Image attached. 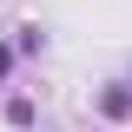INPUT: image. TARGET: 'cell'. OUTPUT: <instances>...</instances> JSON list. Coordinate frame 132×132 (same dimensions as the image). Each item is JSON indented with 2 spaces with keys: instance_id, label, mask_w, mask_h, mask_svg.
<instances>
[{
  "instance_id": "3",
  "label": "cell",
  "mask_w": 132,
  "mask_h": 132,
  "mask_svg": "<svg viewBox=\"0 0 132 132\" xmlns=\"http://www.w3.org/2000/svg\"><path fill=\"white\" fill-rule=\"evenodd\" d=\"M13 60H20V46H13V40H0V86H7V73H13Z\"/></svg>"
},
{
  "instance_id": "4",
  "label": "cell",
  "mask_w": 132,
  "mask_h": 132,
  "mask_svg": "<svg viewBox=\"0 0 132 132\" xmlns=\"http://www.w3.org/2000/svg\"><path fill=\"white\" fill-rule=\"evenodd\" d=\"M126 86H132V66H126Z\"/></svg>"
},
{
  "instance_id": "2",
  "label": "cell",
  "mask_w": 132,
  "mask_h": 132,
  "mask_svg": "<svg viewBox=\"0 0 132 132\" xmlns=\"http://www.w3.org/2000/svg\"><path fill=\"white\" fill-rule=\"evenodd\" d=\"M7 126H33V106L27 99H7Z\"/></svg>"
},
{
  "instance_id": "1",
  "label": "cell",
  "mask_w": 132,
  "mask_h": 132,
  "mask_svg": "<svg viewBox=\"0 0 132 132\" xmlns=\"http://www.w3.org/2000/svg\"><path fill=\"white\" fill-rule=\"evenodd\" d=\"M93 106H99V119H112V126H119V119H132V86H126V79H106Z\"/></svg>"
}]
</instances>
